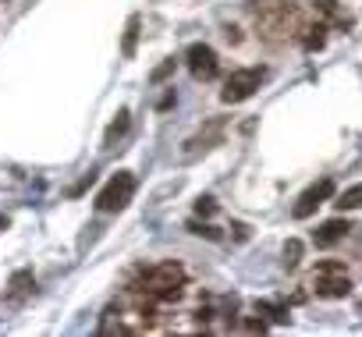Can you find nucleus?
I'll list each match as a JSON object with an SVG mask.
<instances>
[{"instance_id":"16","label":"nucleus","mask_w":362,"mask_h":337,"mask_svg":"<svg viewBox=\"0 0 362 337\" xmlns=\"http://www.w3.org/2000/svg\"><path fill=\"white\" fill-rule=\"evenodd\" d=\"M256 309H259V312H267L274 323H288V319H291V316H288V305H281V302H259Z\"/></svg>"},{"instance_id":"11","label":"nucleus","mask_w":362,"mask_h":337,"mask_svg":"<svg viewBox=\"0 0 362 337\" xmlns=\"http://www.w3.org/2000/svg\"><path fill=\"white\" fill-rule=\"evenodd\" d=\"M316 8H320V11H323V15L334 22V25H341V29H351V18H348V15H344L337 4H334V0H316Z\"/></svg>"},{"instance_id":"14","label":"nucleus","mask_w":362,"mask_h":337,"mask_svg":"<svg viewBox=\"0 0 362 337\" xmlns=\"http://www.w3.org/2000/svg\"><path fill=\"white\" fill-rule=\"evenodd\" d=\"M334 206H337L341 213H344V210H358V206H362V185H351V189H344V192L337 196V203H334Z\"/></svg>"},{"instance_id":"7","label":"nucleus","mask_w":362,"mask_h":337,"mask_svg":"<svg viewBox=\"0 0 362 337\" xmlns=\"http://www.w3.org/2000/svg\"><path fill=\"white\" fill-rule=\"evenodd\" d=\"M330 196H334V182H330V178H320L316 185H309V189L298 196V203H295L291 217H295V220H305V217H313V213H316V210H320V206L330 199Z\"/></svg>"},{"instance_id":"6","label":"nucleus","mask_w":362,"mask_h":337,"mask_svg":"<svg viewBox=\"0 0 362 337\" xmlns=\"http://www.w3.org/2000/svg\"><path fill=\"white\" fill-rule=\"evenodd\" d=\"M185 64H189L192 78H199V82H210V78H217V71H221L217 50L206 47V43H192V47L185 50Z\"/></svg>"},{"instance_id":"8","label":"nucleus","mask_w":362,"mask_h":337,"mask_svg":"<svg viewBox=\"0 0 362 337\" xmlns=\"http://www.w3.org/2000/svg\"><path fill=\"white\" fill-rule=\"evenodd\" d=\"M221 135H224V121L217 117V121H210V124H206V131H199L196 138H189V142H185V149H181V156H185V160H196L199 153L214 149V146L221 142Z\"/></svg>"},{"instance_id":"4","label":"nucleus","mask_w":362,"mask_h":337,"mask_svg":"<svg viewBox=\"0 0 362 337\" xmlns=\"http://www.w3.org/2000/svg\"><path fill=\"white\" fill-rule=\"evenodd\" d=\"M132 192H135V175L132 171H117L96 196V210L100 213H117L132 203Z\"/></svg>"},{"instance_id":"18","label":"nucleus","mask_w":362,"mask_h":337,"mask_svg":"<svg viewBox=\"0 0 362 337\" xmlns=\"http://www.w3.org/2000/svg\"><path fill=\"white\" fill-rule=\"evenodd\" d=\"M189 231H192V235H206L210 242H221V231H217V227H210V224H199V220H192V224H189Z\"/></svg>"},{"instance_id":"2","label":"nucleus","mask_w":362,"mask_h":337,"mask_svg":"<svg viewBox=\"0 0 362 337\" xmlns=\"http://www.w3.org/2000/svg\"><path fill=\"white\" fill-rule=\"evenodd\" d=\"M185 266L167 259V263H156L149 270L139 273V280L132 284V291L139 295V302H149V305H167V302H177L181 291H185Z\"/></svg>"},{"instance_id":"17","label":"nucleus","mask_w":362,"mask_h":337,"mask_svg":"<svg viewBox=\"0 0 362 337\" xmlns=\"http://www.w3.org/2000/svg\"><path fill=\"white\" fill-rule=\"evenodd\" d=\"M298 263H302V242H298V238H291V242L284 245V266H288V270H295Z\"/></svg>"},{"instance_id":"19","label":"nucleus","mask_w":362,"mask_h":337,"mask_svg":"<svg viewBox=\"0 0 362 337\" xmlns=\"http://www.w3.org/2000/svg\"><path fill=\"white\" fill-rule=\"evenodd\" d=\"M196 213H199V217H214V213H217V203H214L210 196H199V199H196Z\"/></svg>"},{"instance_id":"22","label":"nucleus","mask_w":362,"mask_h":337,"mask_svg":"<svg viewBox=\"0 0 362 337\" xmlns=\"http://www.w3.org/2000/svg\"><path fill=\"white\" fill-rule=\"evenodd\" d=\"M358 309H362V305H358Z\"/></svg>"},{"instance_id":"9","label":"nucleus","mask_w":362,"mask_h":337,"mask_svg":"<svg viewBox=\"0 0 362 337\" xmlns=\"http://www.w3.org/2000/svg\"><path fill=\"white\" fill-rule=\"evenodd\" d=\"M351 231V224L344 220V217H334V220H327V224H320L316 227V235H313V242L320 245V249H334L337 242H344V235Z\"/></svg>"},{"instance_id":"12","label":"nucleus","mask_w":362,"mask_h":337,"mask_svg":"<svg viewBox=\"0 0 362 337\" xmlns=\"http://www.w3.org/2000/svg\"><path fill=\"white\" fill-rule=\"evenodd\" d=\"M139 25H142V22H139V15H132V18H128V25H124V43H121V54H124V57H132V54H135Z\"/></svg>"},{"instance_id":"15","label":"nucleus","mask_w":362,"mask_h":337,"mask_svg":"<svg viewBox=\"0 0 362 337\" xmlns=\"http://www.w3.org/2000/svg\"><path fill=\"white\" fill-rule=\"evenodd\" d=\"M33 273L29 270H18V273H11V298H22V295H29L33 291Z\"/></svg>"},{"instance_id":"3","label":"nucleus","mask_w":362,"mask_h":337,"mask_svg":"<svg viewBox=\"0 0 362 337\" xmlns=\"http://www.w3.org/2000/svg\"><path fill=\"white\" fill-rule=\"evenodd\" d=\"M313 291H316V298H344V295H351V277H348L344 263H337V259L316 263Z\"/></svg>"},{"instance_id":"5","label":"nucleus","mask_w":362,"mask_h":337,"mask_svg":"<svg viewBox=\"0 0 362 337\" xmlns=\"http://www.w3.org/2000/svg\"><path fill=\"white\" fill-rule=\"evenodd\" d=\"M263 78H267V68H238V71H231V78L224 82L221 100H224V103H245V100L263 85Z\"/></svg>"},{"instance_id":"20","label":"nucleus","mask_w":362,"mask_h":337,"mask_svg":"<svg viewBox=\"0 0 362 337\" xmlns=\"http://www.w3.org/2000/svg\"><path fill=\"white\" fill-rule=\"evenodd\" d=\"M170 71H174V61H163V64H160V68L153 71V82H163V78H167Z\"/></svg>"},{"instance_id":"13","label":"nucleus","mask_w":362,"mask_h":337,"mask_svg":"<svg viewBox=\"0 0 362 337\" xmlns=\"http://www.w3.org/2000/svg\"><path fill=\"white\" fill-rule=\"evenodd\" d=\"M128 117H132L128 110H117L114 124H110V128H107V135H103V146H114V142H117V138H121V135L128 131Z\"/></svg>"},{"instance_id":"1","label":"nucleus","mask_w":362,"mask_h":337,"mask_svg":"<svg viewBox=\"0 0 362 337\" xmlns=\"http://www.w3.org/2000/svg\"><path fill=\"white\" fill-rule=\"evenodd\" d=\"M249 15L267 43H302V32L309 25L305 11L295 0H252Z\"/></svg>"},{"instance_id":"10","label":"nucleus","mask_w":362,"mask_h":337,"mask_svg":"<svg viewBox=\"0 0 362 337\" xmlns=\"http://www.w3.org/2000/svg\"><path fill=\"white\" fill-rule=\"evenodd\" d=\"M323 40H327V22H309L305 32H302V47L305 50H320Z\"/></svg>"},{"instance_id":"21","label":"nucleus","mask_w":362,"mask_h":337,"mask_svg":"<svg viewBox=\"0 0 362 337\" xmlns=\"http://www.w3.org/2000/svg\"><path fill=\"white\" fill-rule=\"evenodd\" d=\"M245 330L249 333H267V323L263 319H245Z\"/></svg>"}]
</instances>
